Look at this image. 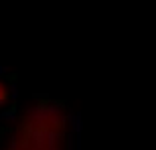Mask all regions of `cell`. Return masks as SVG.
<instances>
[{"label":"cell","instance_id":"cell-1","mask_svg":"<svg viewBox=\"0 0 156 150\" xmlns=\"http://www.w3.org/2000/svg\"><path fill=\"white\" fill-rule=\"evenodd\" d=\"M8 150H67V120L57 105H37L18 122Z\"/></svg>","mask_w":156,"mask_h":150}]
</instances>
